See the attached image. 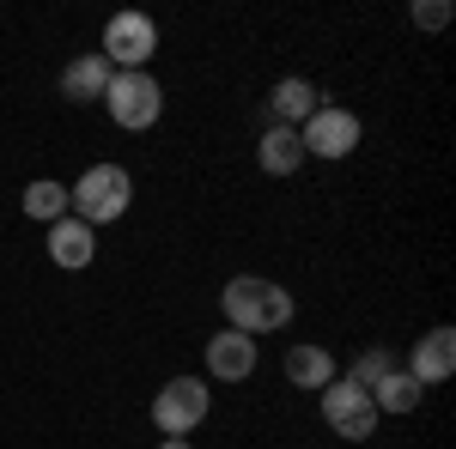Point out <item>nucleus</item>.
Returning a JSON list of instances; mask_svg holds the SVG:
<instances>
[{
    "instance_id": "9d476101",
    "label": "nucleus",
    "mask_w": 456,
    "mask_h": 449,
    "mask_svg": "<svg viewBox=\"0 0 456 449\" xmlns=\"http://www.w3.org/2000/svg\"><path fill=\"white\" fill-rule=\"evenodd\" d=\"M256 365H262V352H256V341L238 334V328H219V334L208 341V377L244 382V377H256Z\"/></svg>"
},
{
    "instance_id": "2eb2a0df",
    "label": "nucleus",
    "mask_w": 456,
    "mask_h": 449,
    "mask_svg": "<svg viewBox=\"0 0 456 449\" xmlns=\"http://www.w3.org/2000/svg\"><path fill=\"white\" fill-rule=\"evenodd\" d=\"M19 207H25V219H37V225H55V219H68V182H55V176H37V182H25Z\"/></svg>"
},
{
    "instance_id": "f257e3e1",
    "label": "nucleus",
    "mask_w": 456,
    "mask_h": 449,
    "mask_svg": "<svg viewBox=\"0 0 456 449\" xmlns=\"http://www.w3.org/2000/svg\"><path fill=\"white\" fill-rule=\"evenodd\" d=\"M219 310H225V328H238V334H274L286 328L298 304H292V292H286L281 279H262V274H238L225 279V292H219Z\"/></svg>"
},
{
    "instance_id": "dca6fc26",
    "label": "nucleus",
    "mask_w": 456,
    "mask_h": 449,
    "mask_svg": "<svg viewBox=\"0 0 456 449\" xmlns=\"http://www.w3.org/2000/svg\"><path fill=\"white\" fill-rule=\"evenodd\" d=\"M420 395H426V389L408 377L402 365H395V371L371 389V407H378V419H384V413H414V407H420Z\"/></svg>"
},
{
    "instance_id": "4468645a",
    "label": "nucleus",
    "mask_w": 456,
    "mask_h": 449,
    "mask_svg": "<svg viewBox=\"0 0 456 449\" xmlns=\"http://www.w3.org/2000/svg\"><path fill=\"white\" fill-rule=\"evenodd\" d=\"M256 164L268 176H292L305 164V146H298V128H268V134L256 140Z\"/></svg>"
},
{
    "instance_id": "423d86ee",
    "label": "nucleus",
    "mask_w": 456,
    "mask_h": 449,
    "mask_svg": "<svg viewBox=\"0 0 456 449\" xmlns=\"http://www.w3.org/2000/svg\"><path fill=\"white\" fill-rule=\"evenodd\" d=\"M104 55L116 73H141L152 55H159V25H152V12H116L104 25Z\"/></svg>"
},
{
    "instance_id": "39448f33",
    "label": "nucleus",
    "mask_w": 456,
    "mask_h": 449,
    "mask_svg": "<svg viewBox=\"0 0 456 449\" xmlns=\"http://www.w3.org/2000/svg\"><path fill=\"white\" fill-rule=\"evenodd\" d=\"M359 140H365V122L341 104H316V116L298 128V146H305V158H322V164H341L359 152Z\"/></svg>"
},
{
    "instance_id": "ddd939ff",
    "label": "nucleus",
    "mask_w": 456,
    "mask_h": 449,
    "mask_svg": "<svg viewBox=\"0 0 456 449\" xmlns=\"http://www.w3.org/2000/svg\"><path fill=\"white\" fill-rule=\"evenodd\" d=\"M335 377H341V365H335V352L322 341H298L286 352V382L292 389H329Z\"/></svg>"
},
{
    "instance_id": "9b49d317",
    "label": "nucleus",
    "mask_w": 456,
    "mask_h": 449,
    "mask_svg": "<svg viewBox=\"0 0 456 449\" xmlns=\"http://www.w3.org/2000/svg\"><path fill=\"white\" fill-rule=\"evenodd\" d=\"M92 255H98V231H92V225H79L73 212L49 225V261H55V268L79 274V268H92Z\"/></svg>"
},
{
    "instance_id": "1a4fd4ad",
    "label": "nucleus",
    "mask_w": 456,
    "mask_h": 449,
    "mask_svg": "<svg viewBox=\"0 0 456 449\" xmlns=\"http://www.w3.org/2000/svg\"><path fill=\"white\" fill-rule=\"evenodd\" d=\"M322 104V92H316L305 73H286L274 79V92H268V128H305Z\"/></svg>"
},
{
    "instance_id": "f3484780",
    "label": "nucleus",
    "mask_w": 456,
    "mask_h": 449,
    "mask_svg": "<svg viewBox=\"0 0 456 449\" xmlns=\"http://www.w3.org/2000/svg\"><path fill=\"white\" fill-rule=\"evenodd\" d=\"M389 371H395V352H384V346H371V352H359V358H353L347 382H359V389L371 395V389H378V382H384Z\"/></svg>"
},
{
    "instance_id": "a211bd4d",
    "label": "nucleus",
    "mask_w": 456,
    "mask_h": 449,
    "mask_svg": "<svg viewBox=\"0 0 456 449\" xmlns=\"http://www.w3.org/2000/svg\"><path fill=\"white\" fill-rule=\"evenodd\" d=\"M414 25L420 31H444L451 25V0H414Z\"/></svg>"
},
{
    "instance_id": "f03ea898",
    "label": "nucleus",
    "mask_w": 456,
    "mask_h": 449,
    "mask_svg": "<svg viewBox=\"0 0 456 449\" xmlns=\"http://www.w3.org/2000/svg\"><path fill=\"white\" fill-rule=\"evenodd\" d=\"M128 201H134V176L128 164H92V171H79V182L68 188V212L79 225H116V219H128Z\"/></svg>"
},
{
    "instance_id": "6e6552de",
    "label": "nucleus",
    "mask_w": 456,
    "mask_h": 449,
    "mask_svg": "<svg viewBox=\"0 0 456 449\" xmlns=\"http://www.w3.org/2000/svg\"><path fill=\"white\" fill-rule=\"evenodd\" d=\"M402 371L420 382V389H438V382H451V371H456V328H432V334H420Z\"/></svg>"
},
{
    "instance_id": "0eeeda50",
    "label": "nucleus",
    "mask_w": 456,
    "mask_h": 449,
    "mask_svg": "<svg viewBox=\"0 0 456 449\" xmlns=\"http://www.w3.org/2000/svg\"><path fill=\"white\" fill-rule=\"evenodd\" d=\"M316 395H322V425H329L335 437H347V444L378 437V407H371V395H365L359 382L335 377L329 389H316Z\"/></svg>"
},
{
    "instance_id": "f8f14e48",
    "label": "nucleus",
    "mask_w": 456,
    "mask_h": 449,
    "mask_svg": "<svg viewBox=\"0 0 456 449\" xmlns=\"http://www.w3.org/2000/svg\"><path fill=\"white\" fill-rule=\"evenodd\" d=\"M110 79H116V68L92 49V55H79V61L61 68V98H68V104H104Z\"/></svg>"
},
{
    "instance_id": "20e7f679",
    "label": "nucleus",
    "mask_w": 456,
    "mask_h": 449,
    "mask_svg": "<svg viewBox=\"0 0 456 449\" xmlns=\"http://www.w3.org/2000/svg\"><path fill=\"white\" fill-rule=\"evenodd\" d=\"M208 413H213L208 377H171L152 395V425H159V437H189Z\"/></svg>"
},
{
    "instance_id": "6ab92c4d",
    "label": "nucleus",
    "mask_w": 456,
    "mask_h": 449,
    "mask_svg": "<svg viewBox=\"0 0 456 449\" xmlns=\"http://www.w3.org/2000/svg\"><path fill=\"white\" fill-rule=\"evenodd\" d=\"M159 449H195L189 437H159Z\"/></svg>"
},
{
    "instance_id": "7ed1b4c3",
    "label": "nucleus",
    "mask_w": 456,
    "mask_h": 449,
    "mask_svg": "<svg viewBox=\"0 0 456 449\" xmlns=\"http://www.w3.org/2000/svg\"><path fill=\"white\" fill-rule=\"evenodd\" d=\"M104 109H110V122L122 128V134H146L159 116H165V85L152 79V73H116L110 79V92H104Z\"/></svg>"
}]
</instances>
